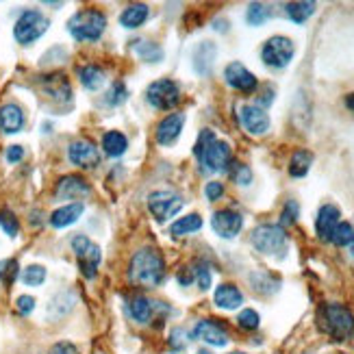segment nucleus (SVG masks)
<instances>
[{"instance_id":"f257e3e1","label":"nucleus","mask_w":354,"mask_h":354,"mask_svg":"<svg viewBox=\"0 0 354 354\" xmlns=\"http://www.w3.org/2000/svg\"><path fill=\"white\" fill-rule=\"evenodd\" d=\"M165 279V261L155 248H142L135 252L129 266V281L137 287H157Z\"/></svg>"},{"instance_id":"f03ea898","label":"nucleus","mask_w":354,"mask_h":354,"mask_svg":"<svg viewBox=\"0 0 354 354\" xmlns=\"http://www.w3.org/2000/svg\"><path fill=\"white\" fill-rule=\"evenodd\" d=\"M319 328L335 342H346L354 335V315L344 304H324L319 309Z\"/></svg>"},{"instance_id":"7ed1b4c3","label":"nucleus","mask_w":354,"mask_h":354,"mask_svg":"<svg viewBox=\"0 0 354 354\" xmlns=\"http://www.w3.org/2000/svg\"><path fill=\"white\" fill-rule=\"evenodd\" d=\"M106 28V18L104 13L98 9H83L79 13H74L70 22H68V30L74 39L79 41H96L100 39V35Z\"/></svg>"},{"instance_id":"20e7f679","label":"nucleus","mask_w":354,"mask_h":354,"mask_svg":"<svg viewBox=\"0 0 354 354\" xmlns=\"http://www.w3.org/2000/svg\"><path fill=\"white\" fill-rule=\"evenodd\" d=\"M252 245L268 257H285L287 252V233L279 224H261L252 230Z\"/></svg>"},{"instance_id":"39448f33","label":"nucleus","mask_w":354,"mask_h":354,"mask_svg":"<svg viewBox=\"0 0 354 354\" xmlns=\"http://www.w3.org/2000/svg\"><path fill=\"white\" fill-rule=\"evenodd\" d=\"M48 24H50L48 18H46L41 11L26 9L18 18V22H15L13 35H15V39H18V44L28 46V44L37 41L46 33V30H48Z\"/></svg>"},{"instance_id":"423d86ee","label":"nucleus","mask_w":354,"mask_h":354,"mask_svg":"<svg viewBox=\"0 0 354 354\" xmlns=\"http://www.w3.org/2000/svg\"><path fill=\"white\" fill-rule=\"evenodd\" d=\"M294 55H296V44L285 35L270 37L263 44V48H261V59H263V64L270 68H276V70L287 68L291 64V59H294Z\"/></svg>"},{"instance_id":"0eeeda50","label":"nucleus","mask_w":354,"mask_h":354,"mask_svg":"<svg viewBox=\"0 0 354 354\" xmlns=\"http://www.w3.org/2000/svg\"><path fill=\"white\" fill-rule=\"evenodd\" d=\"M72 250H74L76 259H79V268H81L85 279H94L96 270L100 266V259H102V252H100L98 245L85 235H74L72 237Z\"/></svg>"},{"instance_id":"6e6552de","label":"nucleus","mask_w":354,"mask_h":354,"mask_svg":"<svg viewBox=\"0 0 354 354\" xmlns=\"http://www.w3.org/2000/svg\"><path fill=\"white\" fill-rule=\"evenodd\" d=\"M148 102L159 111L174 109L180 102V87L172 79H161L155 81L148 87Z\"/></svg>"},{"instance_id":"1a4fd4ad","label":"nucleus","mask_w":354,"mask_h":354,"mask_svg":"<svg viewBox=\"0 0 354 354\" xmlns=\"http://www.w3.org/2000/svg\"><path fill=\"white\" fill-rule=\"evenodd\" d=\"M148 209L152 215H155V220L165 222L167 218H174V215L183 209V198L170 189L152 192L148 196Z\"/></svg>"},{"instance_id":"9d476101","label":"nucleus","mask_w":354,"mask_h":354,"mask_svg":"<svg viewBox=\"0 0 354 354\" xmlns=\"http://www.w3.org/2000/svg\"><path fill=\"white\" fill-rule=\"evenodd\" d=\"M211 226L215 230V235H220L222 239H235L243 228V218L233 209H222L218 213H213Z\"/></svg>"},{"instance_id":"9b49d317","label":"nucleus","mask_w":354,"mask_h":354,"mask_svg":"<svg viewBox=\"0 0 354 354\" xmlns=\"http://www.w3.org/2000/svg\"><path fill=\"white\" fill-rule=\"evenodd\" d=\"M194 339L205 342V344L215 346V348H224L230 342L226 328L215 319H200L194 326Z\"/></svg>"},{"instance_id":"f8f14e48","label":"nucleus","mask_w":354,"mask_h":354,"mask_svg":"<svg viewBox=\"0 0 354 354\" xmlns=\"http://www.w3.org/2000/svg\"><path fill=\"white\" fill-rule=\"evenodd\" d=\"M198 161L200 165H205L207 172H224L230 165V146L226 142L215 140Z\"/></svg>"},{"instance_id":"ddd939ff","label":"nucleus","mask_w":354,"mask_h":354,"mask_svg":"<svg viewBox=\"0 0 354 354\" xmlns=\"http://www.w3.org/2000/svg\"><path fill=\"white\" fill-rule=\"evenodd\" d=\"M68 159L74 165L83 167V170H91V167H96L100 163V152H98V148L91 144V142H87V140H76L68 148Z\"/></svg>"},{"instance_id":"4468645a","label":"nucleus","mask_w":354,"mask_h":354,"mask_svg":"<svg viewBox=\"0 0 354 354\" xmlns=\"http://www.w3.org/2000/svg\"><path fill=\"white\" fill-rule=\"evenodd\" d=\"M239 120L241 127L250 135H266L270 131V115L263 109H259L257 104H241Z\"/></svg>"},{"instance_id":"2eb2a0df","label":"nucleus","mask_w":354,"mask_h":354,"mask_svg":"<svg viewBox=\"0 0 354 354\" xmlns=\"http://www.w3.org/2000/svg\"><path fill=\"white\" fill-rule=\"evenodd\" d=\"M224 79L230 87L237 91H243V94H250V91L257 89V76L243 64H239V61H233V64L226 66Z\"/></svg>"},{"instance_id":"dca6fc26","label":"nucleus","mask_w":354,"mask_h":354,"mask_svg":"<svg viewBox=\"0 0 354 354\" xmlns=\"http://www.w3.org/2000/svg\"><path fill=\"white\" fill-rule=\"evenodd\" d=\"M91 192L89 183L79 176V174H68L57 183V189L55 196L57 198H64V200H76V198H83Z\"/></svg>"},{"instance_id":"f3484780","label":"nucleus","mask_w":354,"mask_h":354,"mask_svg":"<svg viewBox=\"0 0 354 354\" xmlns=\"http://www.w3.org/2000/svg\"><path fill=\"white\" fill-rule=\"evenodd\" d=\"M339 218L342 213L335 205H324L319 211H317V218H315V230H317V237L324 239V241H330L333 237V230L339 224Z\"/></svg>"},{"instance_id":"a211bd4d","label":"nucleus","mask_w":354,"mask_h":354,"mask_svg":"<svg viewBox=\"0 0 354 354\" xmlns=\"http://www.w3.org/2000/svg\"><path fill=\"white\" fill-rule=\"evenodd\" d=\"M185 124V115L183 113H170L167 118H163L157 127V142L161 146H170L178 140V135L183 131Z\"/></svg>"},{"instance_id":"6ab92c4d","label":"nucleus","mask_w":354,"mask_h":354,"mask_svg":"<svg viewBox=\"0 0 354 354\" xmlns=\"http://www.w3.org/2000/svg\"><path fill=\"white\" fill-rule=\"evenodd\" d=\"M22 127H24V111L18 104L9 102L0 106V131L13 135V133H20Z\"/></svg>"},{"instance_id":"aec40b11","label":"nucleus","mask_w":354,"mask_h":354,"mask_svg":"<svg viewBox=\"0 0 354 354\" xmlns=\"http://www.w3.org/2000/svg\"><path fill=\"white\" fill-rule=\"evenodd\" d=\"M159 306V302H152L146 296H135L129 300V315L137 322V324H150L152 317H155V309Z\"/></svg>"},{"instance_id":"412c9836","label":"nucleus","mask_w":354,"mask_h":354,"mask_svg":"<svg viewBox=\"0 0 354 354\" xmlns=\"http://www.w3.org/2000/svg\"><path fill=\"white\" fill-rule=\"evenodd\" d=\"M213 300H215V304L220 306V309H224V311H235V309H239V306L243 304V294H241V291L235 285L224 283V285H220L218 289H215Z\"/></svg>"},{"instance_id":"4be33fe9","label":"nucleus","mask_w":354,"mask_h":354,"mask_svg":"<svg viewBox=\"0 0 354 354\" xmlns=\"http://www.w3.org/2000/svg\"><path fill=\"white\" fill-rule=\"evenodd\" d=\"M215 55H218V48H215L213 41H203L194 53V70L198 74H209L213 68Z\"/></svg>"},{"instance_id":"5701e85b","label":"nucleus","mask_w":354,"mask_h":354,"mask_svg":"<svg viewBox=\"0 0 354 354\" xmlns=\"http://www.w3.org/2000/svg\"><path fill=\"white\" fill-rule=\"evenodd\" d=\"M83 205L81 203H72V205H66V207H61V209H57L53 215H50V224L55 226V228H66V226H70V224H74L76 220L81 218L83 215Z\"/></svg>"},{"instance_id":"b1692460","label":"nucleus","mask_w":354,"mask_h":354,"mask_svg":"<svg viewBox=\"0 0 354 354\" xmlns=\"http://www.w3.org/2000/svg\"><path fill=\"white\" fill-rule=\"evenodd\" d=\"M148 15H150V11L144 3H135V5H129L124 11H122L120 24L124 28H137L148 20Z\"/></svg>"},{"instance_id":"393cba45","label":"nucleus","mask_w":354,"mask_h":354,"mask_svg":"<svg viewBox=\"0 0 354 354\" xmlns=\"http://www.w3.org/2000/svg\"><path fill=\"white\" fill-rule=\"evenodd\" d=\"M44 87H46V94H48L50 98H55V100H61V102H70V98H72V89H70V85H68V81H66V76H48L46 79V83H44Z\"/></svg>"},{"instance_id":"a878e982","label":"nucleus","mask_w":354,"mask_h":354,"mask_svg":"<svg viewBox=\"0 0 354 354\" xmlns=\"http://www.w3.org/2000/svg\"><path fill=\"white\" fill-rule=\"evenodd\" d=\"M203 228V218L198 213H189L185 218H178L172 226H170V235L172 237H185V235H192L196 230Z\"/></svg>"},{"instance_id":"bb28decb","label":"nucleus","mask_w":354,"mask_h":354,"mask_svg":"<svg viewBox=\"0 0 354 354\" xmlns=\"http://www.w3.org/2000/svg\"><path fill=\"white\" fill-rule=\"evenodd\" d=\"M133 53L140 57L142 61H150V64H157V61L163 59V50L161 46L155 41H148V39H135L133 41Z\"/></svg>"},{"instance_id":"cd10ccee","label":"nucleus","mask_w":354,"mask_h":354,"mask_svg":"<svg viewBox=\"0 0 354 354\" xmlns=\"http://www.w3.org/2000/svg\"><path fill=\"white\" fill-rule=\"evenodd\" d=\"M102 148L109 157H122L129 148V140L120 131H109L102 137Z\"/></svg>"},{"instance_id":"c85d7f7f","label":"nucleus","mask_w":354,"mask_h":354,"mask_svg":"<svg viewBox=\"0 0 354 354\" xmlns=\"http://www.w3.org/2000/svg\"><path fill=\"white\" fill-rule=\"evenodd\" d=\"M311 163H313V155L309 150H296L289 161V174L296 178H302V176H306V172H309Z\"/></svg>"},{"instance_id":"c756f323","label":"nucleus","mask_w":354,"mask_h":354,"mask_svg":"<svg viewBox=\"0 0 354 354\" xmlns=\"http://www.w3.org/2000/svg\"><path fill=\"white\" fill-rule=\"evenodd\" d=\"M79 79L85 89H98L104 83V72L98 66H83L79 68Z\"/></svg>"},{"instance_id":"7c9ffc66","label":"nucleus","mask_w":354,"mask_h":354,"mask_svg":"<svg viewBox=\"0 0 354 354\" xmlns=\"http://www.w3.org/2000/svg\"><path fill=\"white\" fill-rule=\"evenodd\" d=\"M289 20H294L296 24H302L315 13V3H289L285 7Z\"/></svg>"},{"instance_id":"2f4dec72","label":"nucleus","mask_w":354,"mask_h":354,"mask_svg":"<svg viewBox=\"0 0 354 354\" xmlns=\"http://www.w3.org/2000/svg\"><path fill=\"white\" fill-rule=\"evenodd\" d=\"M352 239H354V228L348 222H339V224H337V228L333 230V237H330V241L335 245H339V248H346V245H350Z\"/></svg>"},{"instance_id":"473e14b6","label":"nucleus","mask_w":354,"mask_h":354,"mask_svg":"<svg viewBox=\"0 0 354 354\" xmlns=\"http://www.w3.org/2000/svg\"><path fill=\"white\" fill-rule=\"evenodd\" d=\"M268 18H270V9L261 3H252L248 7V13H245V20H248L250 26H261Z\"/></svg>"},{"instance_id":"72a5a7b5","label":"nucleus","mask_w":354,"mask_h":354,"mask_svg":"<svg viewBox=\"0 0 354 354\" xmlns=\"http://www.w3.org/2000/svg\"><path fill=\"white\" fill-rule=\"evenodd\" d=\"M44 281H46V268L41 266H28L22 272V283L28 287H39Z\"/></svg>"},{"instance_id":"f704fd0d","label":"nucleus","mask_w":354,"mask_h":354,"mask_svg":"<svg viewBox=\"0 0 354 354\" xmlns=\"http://www.w3.org/2000/svg\"><path fill=\"white\" fill-rule=\"evenodd\" d=\"M127 98H129V89H127L124 83H120V81L113 83L111 89L106 91V96H104L106 104H111V106H118V104H122V102H127Z\"/></svg>"},{"instance_id":"c9c22d12","label":"nucleus","mask_w":354,"mask_h":354,"mask_svg":"<svg viewBox=\"0 0 354 354\" xmlns=\"http://www.w3.org/2000/svg\"><path fill=\"white\" fill-rule=\"evenodd\" d=\"M0 226H3V230L9 237H18V233H20V222L9 209L0 211Z\"/></svg>"},{"instance_id":"e433bc0d","label":"nucleus","mask_w":354,"mask_h":354,"mask_svg":"<svg viewBox=\"0 0 354 354\" xmlns=\"http://www.w3.org/2000/svg\"><path fill=\"white\" fill-rule=\"evenodd\" d=\"M192 270H194V281L198 283V287L203 291H207L211 287V268L200 261V263H196Z\"/></svg>"},{"instance_id":"4c0bfd02","label":"nucleus","mask_w":354,"mask_h":354,"mask_svg":"<svg viewBox=\"0 0 354 354\" xmlns=\"http://www.w3.org/2000/svg\"><path fill=\"white\" fill-rule=\"evenodd\" d=\"M259 322H261V317H259V313H257L254 309H243V311L237 315V324H239L243 330H257V328H259Z\"/></svg>"},{"instance_id":"58836bf2","label":"nucleus","mask_w":354,"mask_h":354,"mask_svg":"<svg viewBox=\"0 0 354 354\" xmlns=\"http://www.w3.org/2000/svg\"><path fill=\"white\" fill-rule=\"evenodd\" d=\"M230 178L237 185H250L252 172H250V167L243 163H230Z\"/></svg>"},{"instance_id":"ea45409f","label":"nucleus","mask_w":354,"mask_h":354,"mask_svg":"<svg viewBox=\"0 0 354 354\" xmlns=\"http://www.w3.org/2000/svg\"><path fill=\"white\" fill-rule=\"evenodd\" d=\"M213 142H215L213 131L205 129L203 133H200V135H198V142H196V146H194V155H196V159L203 157V155H205V150H207Z\"/></svg>"},{"instance_id":"a19ab883","label":"nucleus","mask_w":354,"mask_h":354,"mask_svg":"<svg viewBox=\"0 0 354 354\" xmlns=\"http://www.w3.org/2000/svg\"><path fill=\"white\" fill-rule=\"evenodd\" d=\"M15 276H18V263H15L13 259L3 261V263H0V281L9 285V283H13Z\"/></svg>"},{"instance_id":"79ce46f5","label":"nucleus","mask_w":354,"mask_h":354,"mask_svg":"<svg viewBox=\"0 0 354 354\" xmlns=\"http://www.w3.org/2000/svg\"><path fill=\"white\" fill-rule=\"evenodd\" d=\"M298 213H300V207L296 200H289V203L285 205L283 213H281V224L287 226V224H294L298 220Z\"/></svg>"},{"instance_id":"37998d69","label":"nucleus","mask_w":354,"mask_h":354,"mask_svg":"<svg viewBox=\"0 0 354 354\" xmlns=\"http://www.w3.org/2000/svg\"><path fill=\"white\" fill-rule=\"evenodd\" d=\"M167 344H170V348L174 352H180L187 348V333H185L183 328H174L170 333V339H167Z\"/></svg>"},{"instance_id":"c03bdc74","label":"nucleus","mask_w":354,"mask_h":354,"mask_svg":"<svg viewBox=\"0 0 354 354\" xmlns=\"http://www.w3.org/2000/svg\"><path fill=\"white\" fill-rule=\"evenodd\" d=\"M205 196H207V200H211V203H215V200H220V198L224 196V185H222V183H218V180L207 183Z\"/></svg>"},{"instance_id":"a18cd8bd","label":"nucleus","mask_w":354,"mask_h":354,"mask_svg":"<svg viewBox=\"0 0 354 354\" xmlns=\"http://www.w3.org/2000/svg\"><path fill=\"white\" fill-rule=\"evenodd\" d=\"M15 304H18L20 315H28V313H33V309H35V298L33 296H20Z\"/></svg>"},{"instance_id":"49530a36","label":"nucleus","mask_w":354,"mask_h":354,"mask_svg":"<svg viewBox=\"0 0 354 354\" xmlns=\"http://www.w3.org/2000/svg\"><path fill=\"white\" fill-rule=\"evenodd\" d=\"M22 157H24V148L22 146H9L7 152H5V159L9 163H18V161H22Z\"/></svg>"},{"instance_id":"de8ad7c7","label":"nucleus","mask_w":354,"mask_h":354,"mask_svg":"<svg viewBox=\"0 0 354 354\" xmlns=\"http://www.w3.org/2000/svg\"><path fill=\"white\" fill-rule=\"evenodd\" d=\"M48 354H76V348L70 342H59L48 350Z\"/></svg>"},{"instance_id":"09e8293b","label":"nucleus","mask_w":354,"mask_h":354,"mask_svg":"<svg viewBox=\"0 0 354 354\" xmlns=\"http://www.w3.org/2000/svg\"><path fill=\"white\" fill-rule=\"evenodd\" d=\"M272 102H274V89L268 87V89L263 91V94H261V98L257 100V106H259V109H263V111H266V106H270Z\"/></svg>"},{"instance_id":"8fccbe9b","label":"nucleus","mask_w":354,"mask_h":354,"mask_svg":"<svg viewBox=\"0 0 354 354\" xmlns=\"http://www.w3.org/2000/svg\"><path fill=\"white\" fill-rule=\"evenodd\" d=\"M346 106H348V109H352V111H354V94H350V96L346 98Z\"/></svg>"},{"instance_id":"3c124183","label":"nucleus","mask_w":354,"mask_h":354,"mask_svg":"<svg viewBox=\"0 0 354 354\" xmlns=\"http://www.w3.org/2000/svg\"><path fill=\"white\" fill-rule=\"evenodd\" d=\"M350 250H352V257H354V239H352V243H350Z\"/></svg>"},{"instance_id":"603ef678","label":"nucleus","mask_w":354,"mask_h":354,"mask_svg":"<svg viewBox=\"0 0 354 354\" xmlns=\"http://www.w3.org/2000/svg\"><path fill=\"white\" fill-rule=\"evenodd\" d=\"M230 354H243V352H230Z\"/></svg>"}]
</instances>
